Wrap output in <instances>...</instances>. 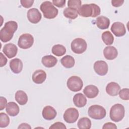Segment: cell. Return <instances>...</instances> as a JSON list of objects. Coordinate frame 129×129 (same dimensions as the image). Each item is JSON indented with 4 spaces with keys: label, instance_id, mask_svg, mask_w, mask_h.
<instances>
[{
    "label": "cell",
    "instance_id": "cell-1",
    "mask_svg": "<svg viewBox=\"0 0 129 129\" xmlns=\"http://www.w3.org/2000/svg\"><path fill=\"white\" fill-rule=\"evenodd\" d=\"M17 29L18 24L16 21H10L6 22L4 27L0 30L1 40L3 42L10 41Z\"/></svg>",
    "mask_w": 129,
    "mask_h": 129
},
{
    "label": "cell",
    "instance_id": "cell-2",
    "mask_svg": "<svg viewBox=\"0 0 129 129\" xmlns=\"http://www.w3.org/2000/svg\"><path fill=\"white\" fill-rule=\"evenodd\" d=\"M100 7L95 4H84L78 10V14L83 17H96L100 14Z\"/></svg>",
    "mask_w": 129,
    "mask_h": 129
},
{
    "label": "cell",
    "instance_id": "cell-3",
    "mask_svg": "<svg viewBox=\"0 0 129 129\" xmlns=\"http://www.w3.org/2000/svg\"><path fill=\"white\" fill-rule=\"evenodd\" d=\"M40 9L43 13V16L46 19H54L57 16L58 13V9L49 1L43 2L40 6Z\"/></svg>",
    "mask_w": 129,
    "mask_h": 129
},
{
    "label": "cell",
    "instance_id": "cell-4",
    "mask_svg": "<svg viewBox=\"0 0 129 129\" xmlns=\"http://www.w3.org/2000/svg\"><path fill=\"white\" fill-rule=\"evenodd\" d=\"M125 109L124 106L119 103L115 104L110 109L109 116L111 120L114 122H119L124 117Z\"/></svg>",
    "mask_w": 129,
    "mask_h": 129
},
{
    "label": "cell",
    "instance_id": "cell-5",
    "mask_svg": "<svg viewBox=\"0 0 129 129\" xmlns=\"http://www.w3.org/2000/svg\"><path fill=\"white\" fill-rule=\"evenodd\" d=\"M88 114L89 117L94 119H102L106 115L105 109L99 105H93L90 106L88 110Z\"/></svg>",
    "mask_w": 129,
    "mask_h": 129
},
{
    "label": "cell",
    "instance_id": "cell-6",
    "mask_svg": "<svg viewBox=\"0 0 129 129\" xmlns=\"http://www.w3.org/2000/svg\"><path fill=\"white\" fill-rule=\"evenodd\" d=\"M71 47L73 52L76 54H82L86 51L87 44L84 39L77 38L72 41Z\"/></svg>",
    "mask_w": 129,
    "mask_h": 129
},
{
    "label": "cell",
    "instance_id": "cell-7",
    "mask_svg": "<svg viewBox=\"0 0 129 129\" xmlns=\"http://www.w3.org/2000/svg\"><path fill=\"white\" fill-rule=\"evenodd\" d=\"M67 85L69 89L71 91L73 92H78L82 89L83 82L79 77L73 76L68 79Z\"/></svg>",
    "mask_w": 129,
    "mask_h": 129
},
{
    "label": "cell",
    "instance_id": "cell-8",
    "mask_svg": "<svg viewBox=\"0 0 129 129\" xmlns=\"http://www.w3.org/2000/svg\"><path fill=\"white\" fill-rule=\"evenodd\" d=\"M34 43V38L33 36L29 33H25L21 35L18 40V46L22 49H28L30 48Z\"/></svg>",
    "mask_w": 129,
    "mask_h": 129
},
{
    "label": "cell",
    "instance_id": "cell-9",
    "mask_svg": "<svg viewBox=\"0 0 129 129\" xmlns=\"http://www.w3.org/2000/svg\"><path fill=\"white\" fill-rule=\"evenodd\" d=\"M79 113L78 110L74 107L68 108L64 112L63 115V119L69 123L75 122L79 117Z\"/></svg>",
    "mask_w": 129,
    "mask_h": 129
},
{
    "label": "cell",
    "instance_id": "cell-10",
    "mask_svg": "<svg viewBox=\"0 0 129 129\" xmlns=\"http://www.w3.org/2000/svg\"><path fill=\"white\" fill-rule=\"evenodd\" d=\"M27 16L29 21L33 24L39 23L42 18V15L40 12L36 8L29 9L27 12Z\"/></svg>",
    "mask_w": 129,
    "mask_h": 129
},
{
    "label": "cell",
    "instance_id": "cell-11",
    "mask_svg": "<svg viewBox=\"0 0 129 129\" xmlns=\"http://www.w3.org/2000/svg\"><path fill=\"white\" fill-rule=\"evenodd\" d=\"M94 70L96 74L100 76L106 75L108 70L107 63L103 60H97L94 64Z\"/></svg>",
    "mask_w": 129,
    "mask_h": 129
},
{
    "label": "cell",
    "instance_id": "cell-12",
    "mask_svg": "<svg viewBox=\"0 0 129 129\" xmlns=\"http://www.w3.org/2000/svg\"><path fill=\"white\" fill-rule=\"evenodd\" d=\"M111 31L116 37H121L126 33V29L124 25L120 22L113 23L111 27Z\"/></svg>",
    "mask_w": 129,
    "mask_h": 129
},
{
    "label": "cell",
    "instance_id": "cell-13",
    "mask_svg": "<svg viewBox=\"0 0 129 129\" xmlns=\"http://www.w3.org/2000/svg\"><path fill=\"white\" fill-rule=\"evenodd\" d=\"M3 52L9 58H12L17 55L18 48L15 44L9 43L4 45Z\"/></svg>",
    "mask_w": 129,
    "mask_h": 129
},
{
    "label": "cell",
    "instance_id": "cell-14",
    "mask_svg": "<svg viewBox=\"0 0 129 129\" xmlns=\"http://www.w3.org/2000/svg\"><path fill=\"white\" fill-rule=\"evenodd\" d=\"M42 115L45 119L50 120L53 119L56 117L57 112L53 107L48 105L43 108Z\"/></svg>",
    "mask_w": 129,
    "mask_h": 129
},
{
    "label": "cell",
    "instance_id": "cell-15",
    "mask_svg": "<svg viewBox=\"0 0 129 129\" xmlns=\"http://www.w3.org/2000/svg\"><path fill=\"white\" fill-rule=\"evenodd\" d=\"M46 73L42 70L35 71L32 76V81L36 84H40L43 83L46 79Z\"/></svg>",
    "mask_w": 129,
    "mask_h": 129
},
{
    "label": "cell",
    "instance_id": "cell-16",
    "mask_svg": "<svg viewBox=\"0 0 129 129\" xmlns=\"http://www.w3.org/2000/svg\"><path fill=\"white\" fill-rule=\"evenodd\" d=\"M103 55L107 59L113 60L117 56L118 52L115 47L108 46L105 47L103 49Z\"/></svg>",
    "mask_w": 129,
    "mask_h": 129
},
{
    "label": "cell",
    "instance_id": "cell-17",
    "mask_svg": "<svg viewBox=\"0 0 129 129\" xmlns=\"http://www.w3.org/2000/svg\"><path fill=\"white\" fill-rule=\"evenodd\" d=\"M23 62L18 58L12 59L10 61V67L11 71L15 74H19L23 69Z\"/></svg>",
    "mask_w": 129,
    "mask_h": 129
},
{
    "label": "cell",
    "instance_id": "cell-18",
    "mask_svg": "<svg viewBox=\"0 0 129 129\" xmlns=\"http://www.w3.org/2000/svg\"><path fill=\"white\" fill-rule=\"evenodd\" d=\"M83 93L87 97L91 99L96 97L98 95L99 90L96 86L89 85L85 87L83 90Z\"/></svg>",
    "mask_w": 129,
    "mask_h": 129
},
{
    "label": "cell",
    "instance_id": "cell-19",
    "mask_svg": "<svg viewBox=\"0 0 129 129\" xmlns=\"http://www.w3.org/2000/svg\"><path fill=\"white\" fill-rule=\"evenodd\" d=\"M120 86L116 82L109 83L106 87V92L110 96H115L118 94L120 90Z\"/></svg>",
    "mask_w": 129,
    "mask_h": 129
},
{
    "label": "cell",
    "instance_id": "cell-20",
    "mask_svg": "<svg viewBox=\"0 0 129 129\" xmlns=\"http://www.w3.org/2000/svg\"><path fill=\"white\" fill-rule=\"evenodd\" d=\"M7 113L11 116H15L18 114L20 108L18 105L15 102H9L6 107Z\"/></svg>",
    "mask_w": 129,
    "mask_h": 129
},
{
    "label": "cell",
    "instance_id": "cell-21",
    "mask_svg": "<svg viewBox=\"0 0 129 129\" xmlns=\"http://www.w3.org/2000/svg\"><path fill=\"white\" fill-rule=\"evenodd\" d=\"M87 98L82 93H77L73 97V102L74 105L79 108L83 107L87 104Z\"/></svg>",
    "mask_w": 129,
    "mask_h": 129
},
{
    "label": "cell",
    "instance_id": "cell-22",
    "mask_svg": "<svg viewBox=\"0 0 129 129\" xmlns=\"http://www.w3.org/2000/svg\"><path fill=\"white\" fill-rule=\"evenodd\" d=\"M42 63L46 68H52L54 67L57 62V59L51 55H47L42 57L41 59Z\"/></svg>",
    "mask_w": 129,
    "mask_h": 129
},
{
    "label": "cell",
    "instance_id": "cell-23",
    "mask_svg": "<svg viewBox=\"0 0 129 129\" xmlns=\"http://www.w3.org/2000/svg\"><path fill=\"white\" fill-rule=\"evenodd\" d=\"M96 24L98 28L104 30L108 28L110 25V20L107 17L101 16L97 18Z\"/></svg>",
    "mask_w": 129,
    "mask_h": 129
},
{
    "label": "cell",
    "instance_id": "cell-24",
    "mask_svg": "<svg viewBox=\"0 0 129 129\" xmlns=\"http://www.w3.org/2000/svg\"><path fill=\"white\" fill-rule=\"evenodd\" d=\"M15 98L16 101L21 105H25L28 101L27 94L22 90H18L15 93Z\"/></svg>",
    "mask_w": 129,
    "mask_h": 129
},
{
    "label": "cell",
    "instance_id": "cell-25",
    "mask_svg": "<svg viewBox=\"0 0 129 129\" xmlns=\"http://www.w3.org/2000/svg\"><path fill=\"white\" fill-rule=\"evenodd\" d=\"M60 62L64 68L68 69L73 68L75 63L74 58L70 55H66L63 56L60 59Z\"/></svg>",
    "mask_w": 129,
    "mask_h": 129
},
{
    "label": "cell",
    "instance_id": "cell-26",
    "mask_svg": "<svg viewBox=\"0 0 129 129\" xmlns=\"http://www.w3.org/2000/svg\"><path fill=\"white\" fill-rule=\"evenodd\" d=\"M51 52L55 56H61L66 53V48L62 45L56 44L52 46Z\"/></svg>",
    "mask_w": 129,
    "mask_h": 129
},
{
    "label": "cell",
    "instance_id": "cell-27",
    "mask_svg": "<svg viewBox=\"0 0 129 129\" xmlns=\"http://www.w3.org/2000/svg\"><path fill=\"white\" fill-rule=\"evenodd\" d=\"M77 125L79 129H90L91 127V121L88 117H82L79 120Z\"/></svg>",
    "mask_w": 129,
    "mask_h": 129
},
{
    "label": "cell",
    "instance_id": "cell-28",
    "mask_svg": "<svg viewBox=\"0 0 129 129\" xmlns=\"http://www.w3.org/2000/svg\"><path fill=\"white\" fill-rule=\"evenodd\" d=\"M64 16L71 20L75 19L78 16V11L75 9L71 8H66L63 12Z\"/></svg>",
    "mask_w": 129,
    "mask_h": 129
},
{
    "label": "cell",
    "instance_id": "cell-29",
    "mask_svg": "<svg viewBox=\"0 0 129 129\" xmlns=\"http://www.w3.org/2000/svg\"><path fill=\"white\" fill-rule=\"evenodd\" d=\"M102 40L105 44L110 45L113 44L114 41V37L112 33L109 31H106L102 34Z\"/></svg>",
    "mask_w": 129,
    "mask_h": 129
},
{
    "label": "cell",
    "instance_id": "cell-30",
    "mask_svg": "<svg viewBox=\"0 0 129 129\" xmlns=\"http://www.w3.org/2000/svg\"><path fill=\"white\" fill-rule=\"evenodd\" d=\"M10 123V118L8 115L4 112L0 113V127H6Z\"/></svg>",
    "mask_w": 129,
    "mask_h": 129
},
{
    "label": "cell",
    "instance_id": "cell-31",
    "mask_svg": "<svg viewBox=\"0 0 129 129\" xmlns=\"http://www.w3.org/2000/svg\"><path fill=\"white\" fill-rule=\"evenodd\" d=\"M82 2L80 0H69L68 2V6L69 8L75 9L78 11V10L81 6Z\"/></svg>",
    "mask_w": 129,
    "mask_h": 129
},
{
    "label": "cell",
    "instance_id": "cell-32",
    "mask_svg": "<svg viewBox=\"0 0 129 129\" xmlns=\"http://www.w3.org/2000/svg\"><path fill=\"white\" fill-rule=\"evenodd\" d=\"M119 97L124 100H129V90L128 88H123L118 92Z\"/></svg>",
    "mask_w": 129,
    "mask_h": 129
},
{
    "label": "cell",
    "instance_id": "cell-33",
    "mask_svg": "<svg viewBox=\"0 0 129 129\" xmlns=\"http://www.w3.org/2000/svg\"><path fill=\"white\" fill-rule=\"evenodd\" d=\"M49 128L50 129H57V128L66 129L67 127L62 122H55L54 123H53V124H52L49 127Z\"/></svg>",
    "mask_w": 129,
    "mask_h": 129
},
{
    "label": "cell",
    "instance_id": "cell-34",
    "mask_svg": "<svg viewBox=\"0 0 129 129\" xmlns=\"http://www.w3.org/2000/svg\"><path fill=\"white\" fill-rule=\"evenodd\" d=\"M20 3L21 5L25 8H30L33 4V0H21Z\"/></svg>",
    "mask_w": 129,
    "mask_h": 129
},
{
    "label": "cell",
    "instance_id": "cell-35",
    "mask_svg": "<svg viewBox=\"0 0 129 129\" xmlns=\"http://www.w3.org/2000/svg\"><path fill=\"white\" fill-rule=\"evenodd\" d=\"M66 0H53L52 4L58 8H62L65 6Z\"/></svg>",
    "mask_w": 129,
    "mask_h": 129
},
{
    "label": "cell",
    "instance_id": "cell-36",
    "mask_svg": "<svg viewBox=\"0 0 129 129\" xmlns=\"http://www.w3.org/2000/svg\"><path fill=\"white\" fill-rule=\"evenodd\" d=\"M7 104V100L6 98L1 96L0 97V110H3Z\"/></svg>",
    "mask_w": 129,
    "mask_h": 129
},
{
    "label": "cell",
    "instance_id": "cell-37",
    "mask_svg": "<svg viewBox=\"0 0 129 129\" xmlns=\"http://www.w3.org/2000/svg\"><path fill=\"white\" fill-rule=\"evenodd\" d=\"M103 129H106V128H117V126L115 125V124L109 122H107L105 123V124H104L103 127H102Z\"/></svg>",
    "mask_w": 129,
    "mask_h": 129
},
{
    "label": "cell",
    "instance_id": "cell-38",
    "mask_svg": "<svg viewBox=\"0 0 129 129\" xmlns=\"http://www.w3.org/2000/svg\"><path fill=\"white\" fill-rule=\"evenodd\" d=\"M124 2L123 0H112L111 1V4L112 6L114 7H118L122 6Z\"/></svg>",
    "mask_w": 129,
    "mask_h": 129
},
{
    "label": "cell",
    "instance_id": "cell-39",
    "mask_svg": "<svg viewBox=\"0 0 129 129\" xmlns=\"http://www.w3.org/2000/svg\"><path fill=\"white\" fill-rule=\"evenodd\" d=\"M1 61H0V67H3L5 66L7 62V59L5 56L3 54L2 52H1Z\"/></svg>",
    "mask_w": 129,
    "mask_h": 129
},
{
    "label": "cell",
    "instance_id": "cell-40",
    "mask_svg": "<svg viewBox=\"0 0 129 129\" xmlns=\"http://www.w3.org/2000/svg\"><path fill=\"white\" fill-rule=\"evenodd\" d=\"M18 129L20 128H27V129H31V126L27 123H22L19 125V126L18 127Z\"/></svg>",
    "mask_w": 129,
    "mask_h": 129
}]
</instances>
